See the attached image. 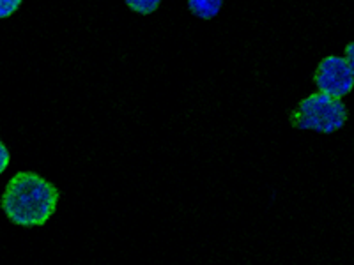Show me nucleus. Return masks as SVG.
Here are the masks:
<instances>
[{
    "instance_id": "1",
    "label": "nucleus",
    "mask_w": 354,
    "mask_h": 265,
    "mask_svg": "<svg viewBox=\"0 0 354 265\" xmlns=\"http://www.w3.org/2000/svg\"><path fill=\"white\" fill-rule=\"evenodd\" d=\"M59 189L34 172H20L8 182L0 207L8 219L20 226H43L53 216Z\"/></svg>"
},
{
    "instance_id": "2",
    "label": "nucleus",
    "mask_w": 354,
    "mask_h": 265,
    "mask_svg": "<svg viewBox=\"0 0 354 265\" xmlns=\"http://www.w3.org/2000/svg\"><path fill=\"white\" fill-rule=\"evenodd\" d=\"M346 105L328 94H312L299 101L298 108L290 115V122L298 129H312L319 132H335L347 122Z\"/></svg>"
},
{
    "instance_id": "3",
    "label": "nucleus",
    "mask_w": 354,
    "mask_h": 265,
    "mask_svg": "<svg viewBox=\"0 0 354 265\" xmlns=\"http://www.w3.org/2000/svg\"><path fill=\"white\" fill-rule=\"evenodd\" d=\"M314 84L317 85L319 92L331 97L342 99L347 96L354 87V72L346 57L330 55L322 59L314 75Z\"/></svg>"
},
{
    "instance_id": "4",
    "label": "nucleus",
    "mask_w": 354,
    "mask_h": 265,
    "mask_svg": "<svg viewBox=\"0 0 354 265\" xmlns=\"http://www.w3.org/2000/svg\"><path fill=\"white\" fill-rule=\"evenodd\" d=\"M223 0H188L189 11L202 20H213L220 12Z\"/></svg>"
},
{
    "instance_id": "5",
    "label": "nucleus",
    "mask_w": 354,
    "mask_h": 265,
    "mask_svg": "<svg viewBox=\"0 0 354 265\" xmlns=\"http://www.w3.org/2000/svg\"><path fill=\"white\" fill-rule=\"evenodd\" d=\"M129 9H133L135 12H140V14H151V12L156 11L160 8L161 0H126Z\"/></svg>"
},
{
    "instance_id": "6",
    "label": "nucleus",
    "mask_w": 354,
    "mask_h": 265,
    "mask_svg": "<svg viewBox=\"0 0 354 265\" xmlns=\"http://www.w3.org/2000/svg\"><path fill=\"white\" fill-rule=\"evenodd\" d=\"M24 0H0V20L9 18L11 14L17 12V9L20 8Z\"/></svg>"
},
{
    "instance_id": "7",
    "label": "nucleus",
    "mask_w": 354,
    "mask_h": 265,
    "mask_svg": "<svg viewBox=\"0 0 354 265\" xmlns=\"http://www.w3.org/2000/svg\"><path fill=\"white\" fill-rule=\"evenodd\" d=\"M11 156H9V150L2 141H0V173H4V170L8 168Z\"/></svg>"
},
{
    "instance_id": "8",
    "label": "nucleus",
    "mask_w": 354,
    "mask_h": 265,
    "mask_svg": "<svg viewBox=\"0 0 354 265\" xmlns=\"http://www.w3.org/2000/svg\"><path fill=\"white\" fill-rule=\"evenodd\" d=\"M346 61L349 62L351 69H353L354 72V43H349L346 46Z\"/></svg>"
}]
</instances>
